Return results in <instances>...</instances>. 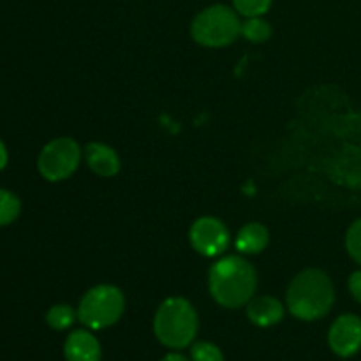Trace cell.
<instances>
[{"label":"cell","mask_w":361,"mask_h":361,"mask_svg":"<svg viewBox=\"0 0 361 361\" xmlns=\"http://www.w3.org/2000/svg\"><path fill=\"white\" fill-rule=\"evenodd\" d=\"M240 34L250 42H264L271 37V27L261 16L247 18V21L242 23Z\"/></svg>","instance_id":"cell-13"},{"label":"cell","mask_w":361,"mask_h":361,"mask_svg":"<svg viewBox=\"0 0 361 361\" xmlns=\"http://www.w3.org/2000/svg\"><path fill=\"white\" fill-rule=\"evenodd\" d=\"M349 291H351L353 298L361 303V271H355L349 277Z\"/></svg>","instance_id":"cell-19"},{"label":"cell","mask_w":361,"mask_h":361,"mask_svg":"<svg viewBox=\"0 0 361 361\" xmlns=\"http://www.w3.org/2000/svg\"><path fill=\"white\" fill-rule=\"evenodd\" d=\"M242 23L236 11L228 6H212L201 11L190 25L192 39L207 48H222L240 35Z\"/></svg>","instance_id":"cell-4"},{"label":"cell","mask_w":361,"mask_h":361,"mask_svg":"<svg viewBox=\"0 0 361 361\" xmlns=\"http://www.w3.org/2000/svg\"><path fill=\"white\" fill-rule=\"evenodd\" d=\"M192 361H224L221 349L212 342H196L190 349Z\"/></svg>","instance_id":"cell-17"},{"label":"cell","mask_w":361,"mask_h":361,"mask_svg":"<svg viewBox=\"0 0 361 361\" xmlns=\"http://www.w3.org/2000/svg\"><path fill=\"white\" fill-rule=\"evenodd\" d=\"M161 361H189L185 358V356H182V355H176V353H173V355H168V356H164V358H162Z\"/></svg>","instance_id":"cell-21"},{"label":"cell","mask_w":361,"mask_h":361,"mask_svg":"<svg viewBox=\"0 0 361 361\" xmlns=\"http://www.w3.org/2000/svg\"><path fill=\"white\" fill-rule=\"evenodd\" d=\"M154 334L162 345L183 349L190 345L197 334V314L185 298L164 300L154 317Z\"/></svg>","instance_id":"cell-3"},{"label":"cell","mask_w":361,"mask_h":361,"mask_svg":"<svg viewBox=\"0 0 361 361\" xmlns=\"http://www.w3.org/2000/svg\"><path fill=\"white\" fill-rule=\"evenodd\" d=\"M190 245L207 257L221 256L229 245V231L215 217H201L192 224L189 233Z\"/></svg>","instance_id":"cell-7"},{"label":"cell","mask_w":361,"mask_h":361,"mask_svg":"<svg viewBox=\"0 0 361 361\" xmlns=\"http://www.w3.org/2000/svg\"><path fill=\"white\" fill-rule=\"evenodd\" d=\"M78 312H74L69 305H55L46 314V323L53 330H67L76 321Z\"/></svg>","instance_id":"cell-14"},{"label":"cell","mask_w":361,"mask_h":361,"mask_svg":"<svg viewBox=\"0 0 361 361\" xmlns=\"http://www.w3.org/2000/svg\"><path fill=\"white\" fill-rule=\"evenodd\" d=\"M126 309V298L118 288L101 284L92 288L81 298L78 307V319L90 330H104L113 326L122 317Z\"/></svg>","instance_id":"cell-5"},{"label":"cell","mask_w":361,"mask_h":361,"mask_svg":"<svg viewBox=\"0 0 361 361\" xmlns=\"http://www.w3.org/2000/svg\"><path fill=\"white\" fill-rule=\"evenodd\" d=\"M268 245V229L259 222L245 224L236 236V249L242 254H259Z\"/></svg>","instance_id":"cell-12"},{"label":"cell","mask_w":361,"mask_h":361,"mask_svg":"<svg viewBox=\"0 0 361 361\" xmlns=\"http://www.w3.org/2000/svg\"><path fill=\"white\" fill-rule=\"evenodd\" d=\"M274 0H233V6L238 14L245 18H256L270 9Z\"/></svg>","instance_id":"cell-16"},{"label":"cell","mask_w":361,"mask_h":361,"mask_svg":"<svg viewBox=\"0 0 361 361\" xmlns=\"http://www.w3.org/2000/svg\"><path fill=\"white\" fill-rule=\"evenodd\" d=\"M345 247H348L349 256L361 264V219L349 228L345 235Z\"/></svg>","instance_id":"cell-18"},{"label":"cell","mask_w":361,"mask_h":361,"mask_svg":"<svg viewBox=\"0 0 361 361\" xmlns=\"http://www.w3.org/2000/svg\"><path fill=\"white\" fill-rule=\"evenodd\" d=\"M85 161H87L88 168L99 176H115L120 171V157L111 147L104 143H88L85 147Z\"/></svg>","instance_id":"cell-9"},{"label":"cell","mask_w":361,"mask_h":361,"mask_svg":"<svg viewBox=\"0 0 361 361\" xmlns=\"http://www.w3.org/2000/svg\"><path fill=\"white\" fill-rule=\"evenodd\" d=\"M247 317L256 326H274V324L281 323L284 317V307L274 296H257L247 303Z\"/></svg>","instance_id":"cell-11"},{"label":"cell","mask_w":361,"mask_h":361,"mask_svg":"<svg viewBox=\"0 0 361 361\" xmlns=\"http://www.w3.org/2000/svg\"><path fill=\"white\" fill-rule=\"evenodd\" d=\"M210 293L219 305L238 309L252 300L257 286L256 270L240 256H224L210 268Z\"/></svg>","instance_id":"cell-1"},{"label":"cell","mask_w":361,"mask_h":361,"mask_svg":"<svg viewBox=\"0 0 361 361\" xmlns=\"http://www.w3.org/2000/svg\"><path fill=\"white\" fill-rule=\"evenodd\" d=\"M331 351L342 358L356 355L361 349V319L353 314H344L331 324L328 331Z\"/></svg>","instance_id":"cell-8"},{"label":"cell","mask_w":361,"mask_h":361,"mask_svg":"<svg viewBox=\"0 0 361 361\" xmlns=\"http://www.w3.org/2000/svg\"><path fill=\"white\" fill-rule=\"evenodd\" d=\"M6 164H7V148L6 145L0 141V169L6 168Z\"/></svg>","instance_id":"cell-20"},{"label":"cell","mask_w":361,"mask_h":361,"mask_svg":"<svg viewBox=\"0 0 361 361\" xmlns=\"http://www.w3.org/2000/svg\"><path fill=\"white\" fill-rule=\"evenodd\" d=\"M67 361H101V344L87 330H76L67 337L63 345Z\"/></svg>","instance_id":"cell-10"},{"label":"cell","mask_w":361,"mask_h":361,"mask_svg":"<svg viewBox=\"0 0 361 361\" xmlns=\"http://www.w3.org/2000/svg\"><path fill=\"white\" fill-rule=\"evenodd\" d=\"M81 161V148L73 137H56L39 155V173L48 182H60L73 175Z\"/></svg>","instance_id":"cell-6"},{"label":"cell","mask_w":361,"mask_h":361,"mask_svg":"<svg viewBox=\"0 0 361 361\" xmlns=\"http://www.w3.org/2000/svg\"><path fill=\"white\" fill-rule=\"evenodd\" d=\"M20 212V200L13 192H9V190L0 189V226H7L13 221H16Z\"/></svg>","instance_id":"cell-15"},{"label":"cell","mask_w":361,"mask_h":361,"mask_svg":"<svg viewBox=\"0 0 361 361\" xmlns=\"http://www.w3.org/2000/svg\"><path fill=\"white\" fill-rule=\"evenodd\" d=\"M289 312L302 321H317L335 303V289L324 271L310 268L293 279L286 295Z\"/></svg>","instance_id":"cell-2"}]
</instances>
